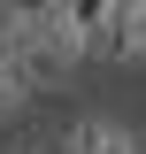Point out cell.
<instances>
[{
	"mask_svg": "<svg viewBox=\"0 0 146 154\" xmlns=\"http://www.w3.org/2000/svg\"><path fill=\"white\" fill-rule=\"evenodd\" d=\"M62 154H138V139H131V123H123V116L85 108V116L69 123V139H62Z\"/></svg>",
	"mask_w": 146,
	"mask_h": 154,
	"instance_id": "6da1fadb",
	"label": "cell"
},
{
	"mask_svg": "<svg viewBox=\"0 0 146 154\" xmlns=\"http://www.w3.org/2000/svg\"><path fill=\"white\" fill-rule=\"evenodd\" d=\"M92 54L100 62H146V8H115L108 31L92 38Z\"/></svg>",
	"mask_w": 146,
	"mask_h": 154,
	"instance_id": "7a4b0ae2",
	"label": "cell"
},
{
	"mask_svg": "<svg viewBox=\"0 0 146 154\" xmlns=\"http://www.w3.org/2000/svg\"><path fill=\"white\" fill-rule=\"evenodd\" d=\"M16 154H38V146H16Z\"/></svg>",
	"mask_w": 146,
	"mask_h": 154,
	"instance_id": "3957f363",
	"label": "cell"
}]
</instances>
